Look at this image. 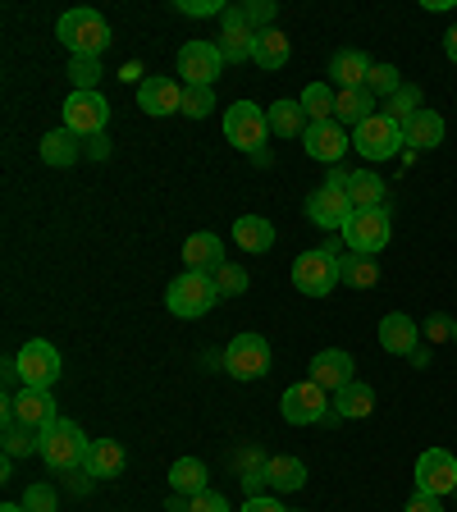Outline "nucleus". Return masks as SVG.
<instances>
[{
    "mask_svg": "<svg viewBox=\"0 0 457 512\" xmlns=\"http://www.w3.org/2000/svg\"><path fill=\"white\" fill-rule=\"evenodd\" d=\"M55 37H60L64 46H69V55H87V60H101V55L110 51V23L101 19V10H64L60 23H55Z\"/></svg>",
    "mask_w": 457,
    "mask_h": 512,
    "instance_id": "obj_1",
    "label": "nucleus"
},
{
    "mask_svg": "<svg viewBox=\"0 0 457 512\" xmlns=\"http://www.w3.org/2000/svg\"><path fill=\"white\" fill-rule=\"evenodd\" d=\"M42 462L51 471H78V467H87V453H92V439L83 435V426L78 421H64V416H55L51 426L42 430Z\"/></svg>",
    "mask_w": 457,
    "mask_h": 512,
    "instance_id": "obj_2",
    "label": "nucleus"
},
{
    "mask_svg": "<svg viewBox=\"0 0 457 512\" xmlns=\"http://www.w3.org/2000/svg\"><path fill=\"white\" fill-rule=\"evenodd\" d=\"M343 247L357 256H380L394 238V211L389 206H375V211H352V220L343 224Z\"/></svg>",
    "mask_w": 457,
    "mask_h": 512,
    "instance_id": "obj_3",
    "label": "nucleus"
},
{
    "mask_svg": "<svg viewBox=\"0 0 457 512\" xmlns=\"http://www.w3.org/2000/svg\"><path fill=\"white\" fill-rule=\"evenodd\" d=\"M215 302H220V288H215V279L202 275V270H183V275L170 279V288H165V307H170L179 320L206 316Z\"/></svg>",
    "mask_w": 457,
    "mask_h": 512,
    "instance_id": "obj_4",
    "label": "nucleus"
},
{
    "mask_svg": "<svg viewBox=\"0 0 457 512\" xmlns=\"http://www.w3.org/2000/svg\"><path fill=\"white\" fill-rule=\"evenodd\" d=\"M352 147H357V156H366V160H394L398 151L407 147L403 124H394L384 110H375L371 119H362V124L352 128Z\"/></svg>",
    "mask_w": 457,
    "mask_h": 512,
    "instance_id": "obj_5",
    "label": "nucleus"
},
{
    "mask_svg": "<svg viewBox=\"0 0 457 512\" xmlns=\"http://www.w3.org/2000/svg\"><path fill=\"white\" fill-rule=\"evenodd\" d=\"M224 138H229V147L247 151V156L266 151V138H270L266 110L256 106V101H238V106H229L224 110Z\"/></svg>",
    "mask_w": 457,
    "mask_h": 512,
    "instance_id": "obj_6",
    "label": "nucleus"
},
{
    "mask_svg": "<svg viewBox=\"0 0 457 512\" xmlns=\"http://www.w3.org/2000/svg\"><path fill=\"white\" fill-rule=\"evenodd\" d=\"M224 357V371L234 375V380H261V375L270 371V343H266V334H234L229 339V348L220 352Z\"/></svg>",
    "mask_w": 457,
    "mask_h": 512,
    "instance_id": "obj_7",
    "label": "nucleus"
},
{
    "mask_svg": "<svg viewBox=\"0 0 457 512\" xmlns=\"http://www.w3.org/2000/svg\"><path fill=\"white\" fill-rule=\"evenodd\" d=\"M339 284V256H330L325 247H311L293 261V288L307 298H330Z\"/></svg>",
    "mask_w": 457,
    "mask_h": 512,
    "instance_id": "obj_8",
    "label": "nucleus"
},
{
    "mask_svg": "<svg viewBox=\"0 0 457 512\" xmlns=\"http://www.w3.org/2000/svg\"><path fill=\"white\" fill-rule=\"evenodd\" d=\"M330 394L320 389L316 380H298L288 384L284 398H279V412H284L288 426H316V421H325L330 416Z\"/></svg>",
    "mask_w": 457,
    "mask_h": 512,
    "instance_id": "obj_9",
    "label": "nucleus"
},
{
    "mask_svg": "<svg viewBox=\"0 0 457 512\" xmlns=\"http://www.w3.org/2000/svg\"><path fill=\"white\" fill-rule=\"evenodd\" d=\"M14 362H19V380L32 384V389H55V380L64 375V362L55 343L46 339H28L19 352H14Z\"/></svg>",
    "mask_w": 457,
    "mask_h": 512,
    "instance_id": "obj_10",
    "label": "nucleus"
},
{
    "mask_svg": "<svg viewBox=\"0 0 457 512\" xmlns=\"http://www.w3.org/2000/svg\"><path fill=\"white\" fill-rule=\"evenodd\" d=\"M179 74H183V87H215L224 74L220 42H183L179 46Z\"/></svg>",
    "mask_w": 457,
    "mask_h": 512,
    "instance_id": "obj_11",
    "label": "nucleus"
},
{
    "mask_svg": "<svg viewBox=\"0 0 457 512\" xmlns=\"http://www.w3.org/2000/svg\"><path fill=\"white\" fill-rule=\"evenodd\" d=\"M110 124V106L101 92H69L64 96V128L78 133V138H92V133H106Z\"/></svg>",
    "mask_w": 457,
    "mask_h": 512,
    "instance_id": "obj_12",
    "label": "nucleus"
},
{
    "mask_svg": "<svg viewBox=\"0 0 457 512\" xmlns=\"http://www.w3.org/2000/svg\"><path fill=\"white\" fill-rule=\"evenodd\" d=\"M416 490L435 494V499H444V494H457V458L448 453V448H426L421 458H416Z\"/></svg>",
    "mask_w": 457,
    "mask_h": 512,
    "instance_id": "obj_13",
    "label": "nucleus"
},
{
    "mask_svg": "<svg viewBox=\"0 0 457 512\" xmlns=\"http://www.w3.org/2000/svg\"><path fill=\"white\" fill-rule=\"evenodd\" d=\"M307 220L316 224V229H334V234H343V224L352 220L348 192L334 188V183H320V188L307 197Z\"/></svg>",
    "mask_w": 457,
    "mask_h": 512,
    "instance_id": "obj_14",
    "label": "nucleus"
},
{
    "mask_svg": "<svg viewBox=\"0 0 457 512\" xmlns=\"http://www.w3.org/2000/svg\"><path fill=\"white\" fill-rule=\"evenodd\" d=\"M348 147H352V133L339 124V119L307 124V133H302V151H307L311 160H325V165H339Z\"/></svg>",
    "mask_w": 457,
    "mask_h": 512,
    "instance_id": "obj_15",
    "label": "nucleus"
},
{
    "mask_svg": "<svg viewBox=\"0 0 457 512\" xmlns=\"http://www.w3.org/2000/svg\"><path fill=\"white\" fill-rule=\"evenodd\" d=\"M220 51H224V64H247L252 60V46H256V32L247 28V10L243 5H229L220 14Z\"/></svg>",
    "mask_w": 457,
    "mask_h": 512,
    "instance_id": "obj_16",
    "label": "nucleus"
},
{
    "mask_svg": "<svg viewBox=\"0 0 457 512\" xmlns=\"http://www.w3.org/2000/svg\"><path fill=\"white\" fill-rule=\"evenodd\" d=\"M138 106H142V115H151V119L183 115V83L179 78H142Z\"/></svg>",
    "mask_w": 457,
    "mask_h": 512,
    "instance_id": "obj_17",
    "label": "nucleus"
},
{
    "mask_svg": "<svg viewBox=\"0 0 457 512\" xmlns=\"http://www.w3.org/2000/svg\"><path fill=\"white\" fill-rule=\"evenodd\" d=\"M311 380H316L325 394H339L343 384L357 380V362H352V352H343V348H320L316 357H311Z\"/></svg>",
    "mask_w": 457,
    "mask_h": 512,
    "instance_id": "obj_18",
    "label": "nucleus"
},
{
    "mask_svg": "<svg viewBox=\"0 0 457 512\" xmlns=\"http://www.w3.org/2000/svg\"><path fill=\"white\" fill-rule=\"evenodd\" d=\"M10 398H14V421L28 426V430H46L55 416H60L51 389H32V384H23L19 394H10Z\"/></svg>",
    "mask_w": 457,
    "mask_h": 512,
    "instance_id": "obj_19",
    "label": "nucleus"
},
{
    "mask_svg": "<svg viewBox=\"0 0 457 512\" xmlns=\"http://www.w3.org/2000/svg\"><path fill=\"white\" fill-rule=\"evenodd\" d=\"M380 348L389 352V357H412V352L421 348V325H416L407 311H389V316L380 320Z\"/></svg>",
    "mask_w": 457,
    "mask_h": 512,
    "instance_id": "obj_20",
    "label": "nucleus"
},
{
    "mask_svg": "<svg viewBox=\"0 0 457 512\" xmlns=\"http://www.w3.org/2000/svg\"><path fill=\"white\" fill-rule=\"evenodd\" d=\"M375 60L366 51H357V46H343V51H334L330 60V78L339 92H348V87H366V78H371Z\"/></svg>",
    "mask_w": 457,
    "mask_h": 512,
    "instance_id": "obj_21",
    "label": "nucleus"
},
{
    "mask_svg": "<svg viewBox=\"0 0 457 512\" xmlns=\"http://www.w3.org/2000/svg\"><path fill=\"white\" fill-rule=\"evenodd\" d=\"M444 133H448V128H444V115H439V110H430V106L416 110V115L403 124V142H407L412 151H435L439 142H444Z\"/></svg>",
    "mask_w": 457,
    "mask_h": 512,
    "instance_id": "obj_22",
    "label": "nucleus"
},
{
    "mask_svg": "<svg viewBox=\"0 0 457 512\" xmlns=\"http://www.w3.org/2000/svg\"><path fill=\"white\" fill-rule=\"evenodd\" d=\"M183 266H188V270H202V275H215V270L224 266V243H220V234H211V229L192 234L188 243H183Z\"/></svg>",
    "mask_w": 457,
    "mask_h": 512,
    "instance_id": "obj_23",
    "label": "nucleus"
},
{
    "mask_svg": "<svg viewBox=\"0 0 457 512\" xmlns=\"http://www.w3.org/2000/svg\"><path fill=\"white\" fill-rule=\"evenodd\" d=\"M330 403L339 421H362V416L375 412V389L366 380H352V384H343L339 394H330Z\"/></svg>",
    "mask_w": 457,
    "mask_h": 512,
    "instance_id": "obj_24",
    "label": "nucleus"
},
{
    "mask_svg": "<svg viewBox=\"0 0 457 512\" xmlns=\"http://www.w3.org/2000/svg\"><path fill=\"white\" fill-rule=\"evenodd\" d=\"M37 156H42L51 170H69V165L83 156V138L69 133V128H51V133L42 138V147H37Z\"/></svg>",
    "mask_w": 457,
    "mask_h": 512,
    "instance_id": "obj_25",
    "label": "nucleus"
},
{
    "mask_svg": "<svg viewBox=\"0 0 457 512\" xmlns=\"http://www.w3.org/2000/svg\"><path fill=\"white\" fill-rule=\"evenodd\" d=\"M266 124L275 138H302L307 133V110H302V101H288V96H279L275 106H266Z\"/></svg>",
    "mask_w": 457,
    "mask_h": 512,
    "instance_id": "obj_26",
    "label": "nucleus"
},
{
    "mask_svg": "<svg viewBox=\"0 0 457 512\" xmlns=\"http://www.w3.org/2000/svg\"><path fill=\"white\" fill-rule=\"evenodd\" d=\"M83 471L92 480L124 476V444H119V439H92V453H87V467Z\"/></svg>",
    "mask_w": 457,
    "mask_h": 512,
    "instance_id": "obj_27",
    "label": "nucleus"
},
{
    "mask_svg": "<svg viewBox=\"0 0 457 512\" xmlns=\"http://www.w3.org/2000/svg\"><path fill=\"white\" fill-rule=\"evenodd\" d=\"M343 192H348L352 211H375V206H384V197H389V188H384L380 174L371 170H357L348 174V183H343Z\"/></svg>",
    "mask_w": 457,
    "mask_h": 512,
    "instance_id": "obj_28",
    "label": "nucleus"
},
{
    "mask_svg": "<svg viewBox=\"0 0 457 512\" xmlns=\"http://www.w3.org/2000/svg\"><path fill=\"white\" fill-rule=\"evenodd\" d=\"M234 243L243 247V252H270V247H275V224H270L266 215H238Z\"/></svg>",
    "mask_w": 457,
    "mask_h": 512,
    "instance_id": "obj_29",
    "label": "nucleus"
},
{
    "mask_svg": "<svg viewBox=\"0 0 457 512\" xmlns=\"http://www.w3.org/2000/svg\"><path fill=\"white\" fill-rule=\"evenodd\" d=\"M288 55H293V42H288L279 28H266V32H256V46H252V64H261V69H284Z\"/></svg>",
    "mask_w": 457,
    "mask_h": 512,
    "instance_id": "obj_30",
    "label": "nucleus"
},
{
    "mask_svg": "<svg viewBox=\"0 0 457 512\" xmlns=\"http://www.w3.org/2000/svg\"><path fill=\"white\" fill-rule=\"evenodd\" d=\"M170 490L188 494V499H197L202 490H211V471H206V462L202 458H179L170 467Z\"/></svg>",
    "mask_w": 457,
    "mask_h": 512,
    "instance_id": "obj_31",
    "label": "nucleus"
},
{
    "mask_svg": "<svg viewBox=\"0 0 457 512\" xmlns=\"http://www.w3.org/2000/svg\"><path fill=\"white\" fill-rule=\"evenodd\" d=\"M266 485L275 494H293L307 485V462L302 458H266Z\"/></svg>",
    "mask_w": 457,
    "mask_h": 512,
    "instance_id": "obj_32",
    "label": "nucleus"
},
{
    "mask_svg": "<svg viewBox=\"0 0 457 512\" xmlns=\"http://www.w3.org/2000/svg\"><path fill=\"white\" fill-rule=\"evenodd\" d=\"M375 115V96L371 87H348V92H339V101H334V119H339L343 128H357L362 119Z\"/></svg>",
    "mask_w": 457,
    "mask_h": 512,
    "instance_id": "obj_33",
    "label": "nucleus"
},
{
    "mask_svg": "<svg viewBox=\"0 0 457 512\" xmlns=\"http://www.w3.org/2000/svg\"><path fill=\"white\" fill-rule=\"evenodd\" d=\"M339 284L348 288H375L380 284V261L375 256H339Z\"/></svg>",
    "mask_w": 457,
    "mask_h": 512,
    "instance_id": "obj_34",
    "label": "nucleus"
},
{
    "mask_svg": "<svg viewBox=\"0 0 457 512\" xmlns=\"http://www.w3.org/2000/svg\"><path fill=\"white\" fill-rule=\"evenodd\" d=\"M298 101H302V110H307L311 124H325V119H334V101H339V92H334L330 83H311Z\"/></svg>",
    "mask_w": 457,
    "mask_h": 512,
    "instance_id": "obj_35",
    "label": "nucleus"
},
{
    "mask_svg": "<svg viewBox=\"0 0 457 512\" xmlns=\"http://www.w3.org/2000/svg\"><path fill=\"white\" fill-rule=\"evenodd\" d=\"M416 110H426V101H421V87H416V83H403L394 96H389V101H384V115L394 119V124H407Z\"/></svg>",
    "mask_w": 457,
    "mask_h": 512,
    "instance_id": "obj_36",
    "label": "nucleus"
},
{
    "mask_svg": "<svg viewBox=\"0 0 457 512\" xmlns=\"http://www.w3.org/2000/svg\"><path fill=\"white\" fill-rule=\"evenodd\" d=\"M37 448H42V430L5 426V458H23V453H37Z\"/></svg>",
    "mask_w": 457,
    "mask_h": 512,
    "instance_id": "obj_37",
    "label": "nucleus"
},
{
    "mask_svg": "<svg viewBox=\"0 0 457 512\" xmlns=\"http://www.w3.org/2000/svg\"><path fill=\"white\" fill-rule=\"evenodd\" d=\"M211 279H215V288H220V298H243L247 293V270L238 266V261H224Z\"/></svg>",
    "mask_w": 457,
    "mask_h": 512,
    "instance_id": "obj_38",
    "label": "nucleus"
},
{
    "mask_svg": "<svg viewBox=\"0 0 457 512\" xmlns=\"http://www.w3.org/2000/svg\"><path fill=\"white\" fill-rule=\"evenodd\" d=\"M69 78H74V92H101V60H69Z\"/></svg>",
    "mask_w": 457,
    "mask_h": 512,
    "instance_id": "obj_39",
    "label": "nucleus"
},
{
    "mask_svg": "<svg viewBox=\"0 0 457 512\" xmlns=\"http://www.w3.org/2000/svg\"><path fill=\"white\" fill-rule=\"evenodd\" d=\"M215 110V87H183V115L206 119Z\"/></svg>",
    "mask_w": 457,
    "mask_h": 512,
    "instance_id": "obj_40",
    "label": "nucleus"
},
{
    "mask_svg": "<svg viewBox=\"0 0 457 512\" xmlns=\"http://www.w3.org/2000/svg\"><path fill=\"white\" fill-rule=\"evenodd\" d=\"M366 87H371V96H384V101H389V96L403 87V74H398L394 64H375L371 78H366Z\"/></svg>",
    "mask_w": 457,
    "mask_h": 512,
    "instance_id": "obj_41",
    "label": "nucleus"
},
{
    "mask_svg": "<svg viewBox=\"0 0 457 512\" xmlns=\"http://www.w3.org/2000/svg\"><path fill=\"white\" fill-rule=\"evenodd\" d=\"M23 508L28 512H60V494H55V485L37 480V485H28V494H23Z\"/></svg>",
    "mask_w": 457,
    "mask_h": 512,
    "instance_id": "obj_42",
    "label": "nucleus"
},
{
    "mask_svg": "<svg viewBox=\"0 0 457 512\" xmlns=\"http://www.w3.org/2000/svg\"><path fill=\"white\" fill-rule=\"evenodd\" d=\"M243 10H247V28H252V32H266L270 23H275L279 5H275V0H247Z\"/></svg>",
    "mask_w": 457,
    "mask_h": 512,
    "instance_id": "obj_43",
    "label": "nucleus"
},
{
    "mask_svg": "<svg viewBox=\"0 0 457 512\" xmlns=\"http://www.w3.org/2000/svg\"><path fill=\"white\" fill-rule=\"evenodd\" d=\"M174 10L188 14V19H206V14H224L229 5L224 0H174Z\"/></svg>",
    "mask_w": 457,
    "mask_h": 512,
    "instance_id": "obj_44",
    "label": "nucleus"
},
{
    "mask_svg": "<svg viewBox=\"0 0 457 512\" xmlns=\"http://www.w3.org/2000/svg\"><path fill=\"white\" fill-rule=\"evenodd\" d=\"M421 339H430V343H444V339H453V316H430L426 325H421Z\"/></svg>",
    "mask_w": 457,
    "mask_h": 512,
    "instance_id": "obj_45",
    "label": "nucleus"
},
{
    "mask_svg": "<svg viewBox=\"0 0 457 512\" xmlns=\"http://www.w3.org/2000/svg\"><path fill=\"white\" fill-rule=\"evenodd\" d=\"M188 512H234V508H229V499H224L220 490H202L197 499H192Z\"/></svg>",
    "mask_w": 457,
    "mask_h": 512,
    "instance_id": "obj_46",
    "label": "nucleus"
},
{
    "mask_svg": "<svg viewBox=\"0 0 457 512\" xmlns=\"http://www.w3.org/2000/svg\"><path fill=\"white\" fill-rule=\"evenodd\" d=\"M403 512H444V499H435V494H426V490H416L412 499H407Z\"/></svg>",
    "mask_w": 457,
    "mask_h": 512,
    "instance_id": "obj_47",
    "label": "nucleus"
},
{
    "mask_svg": "<svg viewBox=\"0 0 457 512\" xmlns=\"http://www.w3.org/2000/svg\"><path fill=\"white\" fill-rule=\"evenodd\" d=\"M83 156L87 160H106L110 156V138H106V133H92V138H83Z\"/></svg>",
    "mask_w": 457,
    "mask_h": 512,
    "instance_id": "obj_48",
    "label": "nucleus"
},
{
    "mask_svg": "<svg viewBox=\"0 0 457 512\" xmlns=\"http://www.w3.org/2000/svg\"><path fill=\"white\" fill-rule=\"evenodd\" d=\"M238 512H288V508L275 499V494H256V499H247Z\"/></svg>",
    "mask_w": 457,
    "mask_h": 512,
    "instance_id": "obj_49",
    "label": "nucleus"
},
{
    "mask_svg": "<svg viewBox=\"0 0 457 512\" xmlns=\"http://www.w3.org/2000/svg\"><path fill=\"white\" fill-rule=\"evenodd\" d=\"M188 508H192L188 494H174V490H170V499H165V512H188Z\"/></svg>",
    "mask_w": 457,
    "mask_h": 512,
    "instance_id": "obj_50",
    "label": "nucleus"
},
{
    "mask_svg": "<svg viewBox=\"0 0 457 512\" xmlns=\"http://www.w3.org/2000/svg\"><path fill=\"white\" fill-rule=\"evenodd\" d=\"M444 55H448V60L457 64V23H453V28L444 32Z\"/></svg>",
    "mask_w": 457,
    "mask_h": 512,
    "instance_id": "obj_51",
    "label": "nucleus"
},
{
    "mask_svg": "<svg viewBox=\"0 0 457 512\" xmlns=\"http://www.w3.org/2000/svg\"><path fill=\"white\" fill-rule=\"evenodd\" d=\"M138 74H142V64L133 60V64H124V69H119V78H124V83H138Z\"/></svg>",
    "mask_w": 457,
    "mask_h": 512,
    "instance_id": "obj_52",
    "label": "nucleus"
},
{
    "mask_svg": "<svg viewBox=\"0 0 457 512\" xmlns=\"http://www.w3.org/2000/svg\"><path fill=\"white\" fill-rule=\"evenodd\" d=\"M412 366H416V371H426V366H430V352L416 348V352H412Z\"/></svg>",
    "mask_w": 457,
    "mask_h": 512,
    "instance_id": "obj_53",
    "label": "nucleus"
},
{
    "mask_svg": "<svg viewBox=\"0 0 457 512\" xmlns=\"http://www.w3.org/2000/svg\"><path fill=\"white\" fill-rule=\"evenodd\" d=\"M0 512H28L23 503H0Z\"/></svg>",
    "mask_w": 457,
    "mask_h": 512,
    "instance_id": "obj_54",
    "label": "nucleus"
},
{
    "mask_svg": "<svg viewBox=\"0 0 457 512\" xmlns=\"http://www.w3.org/2000/svg\"><path fill=\"white\" fill-rule=\"evenodd\" d=\"M453 343H457V316H453Z\"/></svg>",
    "mask_w": 457,
    "mask_h": 512,
    "instance_id": "obj_55",
    "label": "nucleus"
}]
</instances>
